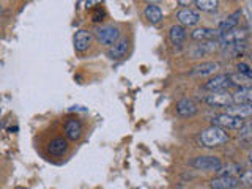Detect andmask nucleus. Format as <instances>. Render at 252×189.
I'll use <instances>...</instances> for the list:
<instances>
[{"label":"nucleus","mask_w":252,"mask_h":189,"mask_svg":"<svg viewBox=\"0 0 252 189\" xmlns=\"http://www.w3.org/2000/svg\"><path fill=\"white\" fill-rule=\"evenodd\" d=\"M227 140H228V134L225 132V129L218 128V126H210V128L203 129L199 136V142L202 144V147H207V148L220 147V145H224Z\"/></svg>","instance_id":"f257e3e1"},{"label":"nucleus","mask_w":252,"mask_h":189,"mask_svg":"<svg viewBox=\"0 0 252 189\" xmlns=\"http://www.w3.org/2000/svg\"><path fill=\"white\" fill-rule=\"evenodd\" d=\"M94 36H96L99 44L104 46H112L120 39V29L112 24H102V26H96L93 30Z\"/></svg>","instance_id":"f03ea898"},{"label":"nucleus","mask_w":252,"mask_h":189,"mask_svg":"<svg viewBox=\"0 0 252 189\" xmlns=\"http://www.w3.org/2000/svg\"><path fill=\"white\" fill-rule=\"evenodd\" d=\"M189 165L199 170H210V172H218L222 165V161L218 156H197L194 159L189 161Z\"/></svg>","instance_id":"7ed1b4c3"},{"label":"nucleus","mask_w":252,"mask_h":189,"mask_svg":"<svg viewBox=\"0 0 252 189\" xmlns=\"http://www.w3.org/2000/svg\"><path fill=\"white\" fill-rule=\"evenodd\" d=\"M248 39V30L244 29H235L227 32V33H222L218 39L216 43L219 46V49H224L228 44H233V43H240V41H246Z\"/></svg>","instance_id":"20e7f679"},{"label":"nucleus","mask_w":252,"mask_h":189,"mask_svg":"<svg viewBox=\"0 0 252 189\" xmlns=\"http://www.w3.org/2000/svg\"><path fill=\"white\" fill-rule=\"evenodd\" d=\"M213 126H218V128H222V129H240L244 120L238 117H233L230 114H219L213 118Z\"/></svg>","instance_id":"39448f33"},{"label":"nucleus","mask_w":252,"mask_h":189,"mask_svg":"<svg viewBox=\"0 0 252 189\" xmlns=\"http://www.w3.org/2000/svg\"><path fill=\"white\" fill-rule=\"evenodd\" d=\"M205 101H207V104L211 106V107H230L233 104L232 101V93H228L225 90H220V92H213L210 93L207 98H205Z\"/></svg>","instance_id":"423d86ee"},{"label":"nucleus","mask_w":252,"mask_h":189,"mask_svg":"<svg viewBox=\"0 0 252 189\" xmlns=\"http://www.w3.org/2000/svg\"><path fill=\"white\" fill-rule=\"evenodd\" d=\"M177 21L180 22V26H197V24L200 22V14L199 11L192 10V8H183V10H180L177 13Z\"/></svg>","instance_id":"0eeeda50"},{"label":"nucleus","mask_w":252,"mask_h":189,"mask_svg":"<svg viewBox=\"0 0 252 189\" xmlns=\"http://www.w3.org/2000/svg\"><path fill=\"white\" fill-rule=\"evenodd\" d=\"M128 49H129V39L128 38H122V39H118L115 44H112L109 47L107 55H109L110 60H122V59L126 57Z\"/></svg>","instance_id":"6e6552de"},{"label":"nucleus","mask_w":252,"mask_h":189,"mask_svg":"<svg viewBox=\"0 0 252 189\" xmlns=\"http://www.w3.org/2000/svg\"><path fill=\"white\" fill-rule=\"evenodd\" d=\"M238 185H240L238 177H232V175H218L210 183L211 189H236Z\"/></svg>","instance_id":"1a4fd4ad"},{"label":"nucleus","mask_w":252,"mask_h":189,"mask_svg":"<svg viewBox=\"0 0 252 189\" xmlns=\"http://www.w3.org/2000/svg\"><path fill=\"white\" fill-rule=\"evenodd\" d=\"M92 39H93V35H92V32L89 30H79L76 32V35H74V49L77 52H85L87 49L90 47L92 44Z\"/></svg>","instance_id":"9d476101"},{"label":"nucleus","mask_w":252,"mask_h":189,"mask_svg":"<svg viewBox=\"0 0 252 189\" xmlns=\"http://www.w3.org/2000/svg\"><path fill=\"white\" fill-rule=\"evenodd\" d=\"M220 36L218 29H208V27H202V29H195L191 32V38L195 41H215Z\"/></svg>","instance_id":"9b49d317"},{"label":"nucleus","mask_w":252,"mask_h":189,"mask_svg":"<svg viewBox=\"0 0 252 189\" xmlns=\"http://www.w3.org/2000/svg\"><path fill=\"white\" fill-rule=\"evenodd\" d=\"M218 69H219L218 62H203V63H200V65L194 66L189 74H191L192 77H205V76L215 74Z\"/></svg>","instance_id":"f8f14e48"},{"label":"nucleus","mask_w":252,"mask_h":189,"mask_svg":"<svg viewBox=\"0 0 252 189\" xmlns=\"http://www.w3.org/2000/svg\"><path fill=\"white\" fill-rule=\"evenodd\" d=\"M241 16H243L241 11H235L230 16H227L224 21H220L219 26H218L219 33L222 35V33H227V32H230V30H235L236 27H238L240 21H241Z\"/></svg>","instance_id":"ddd939ff"},{"label":"nucleus","mask_w":252,"mask_h":189,"mask_svg":"<svg viewBox=\"0 0 252 189\" xmlns=\"http://www.w3.org/2000/svg\"><path fill=\"white\" fill-rule=\"evenodd\" d=\"M197 112H199V107L192 99L183 98L177 102V114L180 117H194Z\"/></svg>","instance_id":"4468645a"},{"label":"nucleus","mask_w":252,"mask_h":189,"mask_svg":"<svg viewBox=\"0 0 252 189\" xmlns=\"http://www.w3.org/2000/svg\"><path fill=\"white\" fill-rule=\"evenodd\" d=\"M228 85V76L227 74H216L215 77H211L210 81L203 85V90L207 92H220L224 90Z\"/></svg>","instance_id":"2eb2a0df"},{"label":"nucleus","mask_w":252,"mask_h":189,"mask_svg":"<svg viewBox=\"0 0 252 189\" xmlns=\"http://www.w3.org/2000/svg\"><path fill=\"white\" fill-rule=\"evenodd\" d=\"M63 129H65V134L69 140H77L82 136V125L77 118H69L63 126Z\"/></svg>","instance_id":"dca6fc26"},{"label":"nucleus","mask_w":252,"mask_h":189,"mask_svg":"<svg viewBox=\"0 0 252 189\" xmlns=\"http://www.w3.org/2000/svg\"><path fill=\"white\" fill-rule=\"evenodd\" d=\"M47 150H49V153L52 156H63L66 152H68V142L66 139L63 137H55L51 140L49 147H47Z\"/></svg>","instance_id":"f3484780"},{"label":"nucleus","mask_w":252,"mask_h":189,"mask_svg":"<svg viewBox=\"0 0 252 189\" xmlns=\"http://www.w3.org/2000/svg\"><path fill=\"white\" fill-rule=\"evenodd\" d=\"M246 51H248V41H240L224 47V55L228 59H235V57H241Z\"/></svg>","instance_id":"a211bd4d"},{"label":"nucleus","mask_w":252,"mask_h":189,"mask_svg":"<svg viewBox=\"0 0 252 189\" xmlns=\"http://www.w3.org/2000/svg\"><path fill=\"white\" fill-rule=\"evenodd\" d=\"M144 14L150 24H159L162 21V11L156 3H148L144 10Z\"/></svg>","instance_id":"6ab92c4d"},{"label":"nucleus","mask_w":252,"mask_h":189,"mask_svg":"<svg viewBox=\"0 0 252 189\" xmlns=\"http://www.w3.org/2000/svg\"><path fill=\"white\" fill-rule=\"evenodd\" d=\"M188 33H186V29L181 27L180 24H177V26H172L170 27V32H169V38L170 41L175 44V46H180L183 44V41L186 39Z\"/></svg>","instance_id":"aec40b11"},{"label":"nucleus","mask_w":252,"mask_h":189,"mask_svg":"<svg viewBox=\"0 0 252 189\" xmlns=\"http://www.w3.org/2000/svg\"><path fill=\"white\" fill-rule=\"evenodd\" d=\"M215 49H219L216 39L215 41H205L199 46H195L194 49H191V55H192V59H197V57H200V55L207 54V52H213Z\"/></svg>","instance_id":"412c9836"},{"label":"nucleus","mask_w":252,"mask_h":189,"mask_svg":"<svg viewBox=\"0 0 252 189\" xmlns=\"http://www.w3.org/2000/svg\"><path fill=\"white\" fill-rule=\"evenodd\" d=\"M252 99V90L251 89H238L235 93H232V101L236 106L238 104H251Z\"/></svg>","instance_id":"4be33fe9"},{"label":"nucleus","mask_w":252,"mask_h":189,"mask_svg":"<svg viewBox=\"0 0 252 189\" xmlns=\"http://www.w3.org/2000/svg\"><path fill=\"white\" fill-rule=\"evenodd\" d=\"M227 114H230L233 117L238 118H249L252 114V106L251 104H238V106H230L227 109Z\"/></svg>","instance_id":"5701e85b"},{"label":"nucleus","mask_w":252,"mask_h":189,"mask_svg":"<svg viewBox=\"0 0 252 189\" xmlns=\"http://www.w3.org/2000/svg\"><path fill=\"white\" fill-rule=\"evenodd\" d=\"M251 82H252L251 77L240 74V73H235V74L228 76V84H232L235 87H240V89H249Z\"/></svg>","instance_id":"b1692460"},{"label":"nucleus","mask_w":252,"mask_h":189,"mask_svg":"<svg viewBox=\"0 0 252 189\" xmlns=\"http://www.w3.org/2000/svg\"><path fill=\"white\" fill-rule=\"evenodd\" d=\"M216 173H218V175H232V177H236V173H241V165L228 162L225 165H220V169Z\"/></svg>","instance_id":"393cba45"},{"label":"nucleus","mask_w":252,"mask_h":189,"mask_svg":"<svg viewBox=\"0 0 252 189\" xmlns=\"http://www.w3.org/2000/svg\"><path fill=\"white\" fill-rule=\"evenodd\" d=\"M194 5L199 8L200 11H215L219 6L218 0H195Z\"/></svg>","instance_id":"a878e982"},{"label":"nucleus","mask_w":252,"mask_h":189,"mask_svg":"<svg viewBox=\"0 0 252 189\" xmlns=\"http://www.w3.org/2000/svg\"><path fill=\"white\" fill-rule=\"evenodd\" d=\"M238 137L240 139H249L251 137V123L244 122L243 126L238 129Z\"/></svg>","instance_id":"bb28decb"},{"label":"nucleus","mask_w":252,"mask_h":189,"mask_svg":"<svg viewBox=\"0 0 252 189\" xmlns=\"http://www.w3.org/2000/svg\"><path fill=\"white\" fill-rule=\"evenodd\" d=\"M238 180H240V183H244L246 186H251L252 185V173H251V170H243L240 173Z\"/></svg>","instance_id":"cd10ccee"},{"label":"nucleus","mask_w":252,"mask_h":189,"mask_svg":"<svg viewBox=\"0 0 252 189\" xmlns=\"http://www.w3.org/2000/svg\"><path fill=\"white\" fill-rule=\"evenodd\" d=\"M238 73L240 74H244V76H248V77H251V68H249V65L248 63H238Z\"/></svg>","instance_id":"c85d7f7f"},{"label":"nucleus","mask_w":252,"mask_h":189,"mask_svg":"<svg viewBox=\"0 0 252 189\" xmlns=\"http://www.w3.org/2000/svg\"><path fill=\"white\" fill-rule=\"evenodd\" d=\"M102 18H104V10H102V8H96L93 13V21L99 22V21H102Z\"/></svg>","instance_id":"c756f323"},{"label":"nucleus","mask_w":252,"mask_h":189,"mask_svg":"<svg viewBox=\"0 0 252 189\" xmlns=\"http://www.w3.org/2000/svg\"><path fill=\"white\" fill-rule=\"evenodd\" d=\"M192 0H178V5H192Z\"/></svg>","instance_id":"7c9ffc66"},{"label":"nucleus","mask_w":252,"mask_h":189,"mask_svg":"<svg viewBox=\"0 0 252 189\" xmlns=\"http://www.w3.org/2000/svg\"><path fill=\"white\" fill-rule=\"evenodd\" d=\"M2 10H3V8H2V3H0V13H2Z\"/></svg>","instance_id":"2f4dec72"}]
</instances>
